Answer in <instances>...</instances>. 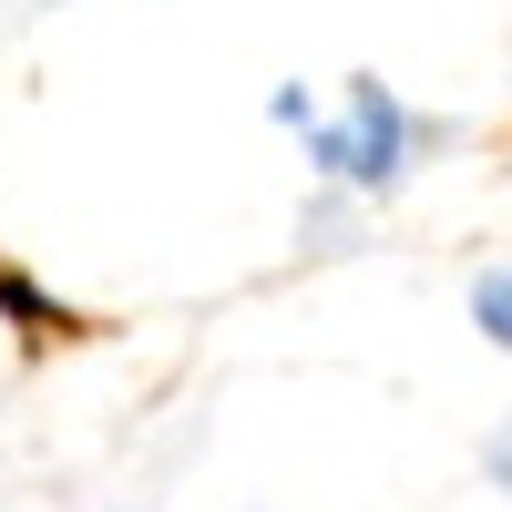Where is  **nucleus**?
Wrapping results in <instances>:
<instances>
[{
  "mask_svg": "<svg viewBox=\"0 0 512 512\" xmlns=\"http://www.w3.org/2000/svg\"><path fill=\"white\" fill-rule=\"evenodd\" d=\"M308 164L328 185H400V164H410V113L390 103V82H349V113L338 123H308Z\"/></svg>",
  "mask_w": 512,
  "mask_h": 512,
  "instance_id": "f257e3e1",
  "label": "nucleus"
},
{
  "mask_svg": "<svg viewBox=\"0 0 512 512\" xmlns=\"http://www.w3.org/2000/svg\"><path fill=\"white\" fill-rule=\"evenodd\" d=\"M0 328L21 338V359H52L62 338H82L93 318H72L62 297H52V287H41V277L21 267V256H0Z\"/></svg>",
  "mask_w": 512,
  "mask_h": 512,
  "instance_id": "f03ea898",
  "label": "nucleus"
},
{
  "mask_svg": "<svg viewBox=\"0 0 512 512\" xmlns=\"http://www.w3.org/2000/svg\"><path fill=\"white\" fill-rule=\"evenodd\" d=\"M472 318H482L492 349H512V267H482L472 277Z\"/></svg>",
  "mask_w": 512,
  "mask_h": 512,
  "instance_id": "7ed1b4c3",
  "label": "nucleus"
},
{
  "mask_svg": "<svg viewBox=\"0 0 512 512\" xmlns=\"http://www.w3.org/2000/svg\"><path fill=\"white\" fill-rule=\"evenodd\" d=\"M492 482L512 492V420H502V431H492Z\"/></svg>",
  "mask_w": 512,
  "mask_h": 512,
  "instance_id": "20e7f679",
  "label": "nucleus"
}]
</instances>
